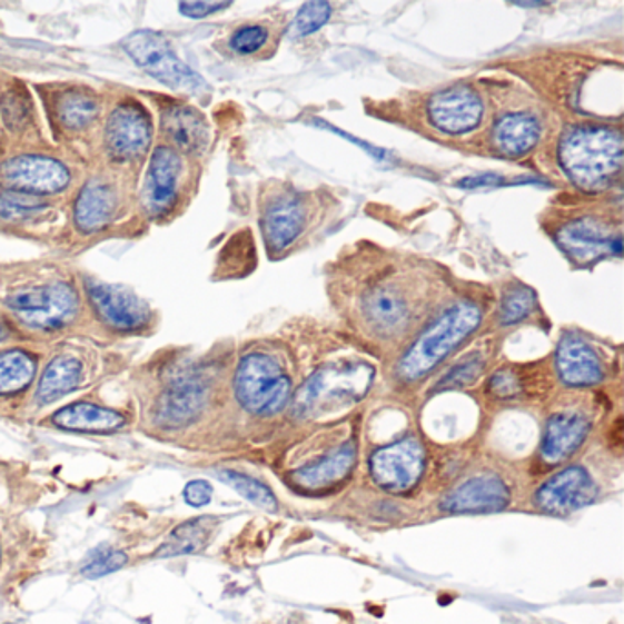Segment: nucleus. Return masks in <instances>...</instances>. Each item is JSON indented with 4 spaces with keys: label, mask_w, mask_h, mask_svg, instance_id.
<instances>
[{
    "label": "nucleus",
    "mask_w": 624,
    "mask_h": 624,
    "mask_svg": "<svg viewBox=\"0 0 624 624\" xmlns=\"http://www.w3.org/2000/svg\"><path fill=\"white\" fill-rule=\"evenodd\" d=\"M623 136L604 125L575 127L558 147V161L567 178L584 191L608 187L623 167Z\"/></svg>",
    "instance_id": "obj_1"
},
{
    "label": "nucleus",
    "mask_w": 624,
    "mask_h": 624,
    "mask_svg": "<svg viewBox=\"0 0 624 624\" xmlns=\"http://www.w3.org/2000/svg\"><path fill=\"white\" fill-rule=\"evenodd\" d=\"M482 310L475 303L462 300L450 306L428 326L418 340L408 348L397 365L403 382H418L438 367L473 331L481 326Z\"/></svg>",
    "instance_id": "obj_2"
},
{
    "label": "nucleus",
    "mask_w": 624,
    "mask_h": 624,
    "mask_svg": "<svg viewBox=\"0 0 624 624\" xmlns=\"http://www.w3.org/2000/svg\"><path fill=\"white\" fill-rule=\"evenodd\" d=\"M235 394L248 413L274 416L288 405L291 382L274 357L249 354L235 374Z\"/></svg>",
    "instance_id": "obj_3"
},
{
    "label": "nucleus",
    "mask_w": 624,
    "mask_h": 624,
    "mask_svg": "<svg viewBox=\"0 0 624 624\" xmlns=\"http://www.w3.org/2000/svg\"><path fill=\"white\" fill-rule=\"evenodd\" d=\"M374 370L368 365H339L323 368L299 388L294 397V414L308 418L331 405L361 399L370 387Z\"/></svg>",
    "instance_id": "obj_4"
},
{
    "label": "nucleus",
    "mask_w": 624,
    "mask_h": 624,
    "mask_svg": "<svg viewBox=\"0 0 624 624\" xmlns=\"http://www.w3.org/2000/svg\"><path fill=\"white\" fill-rule=\"evenodd\" d=\"M123 48L145 72L167 87L181 92H197L204 87L200 76L175 56L166 37L156 31L141 30L127 37Z\"/></svg>",
    "instance_id": "obj_5"
},
{
    "label": "nucleus",
    "mask_w": 624,
    "mask_h": 624,
    "mask_svg": "<svg viewBox=\"0 0 624 624\" xmlns=\"http://www.w3.org/2000/svg\"><path fill=\"white\" fill-rule=\"evenodd\" d=\"M6 303L22 323L41 330L62 328L78 311V295L62 283L24 289L8 297Z\"/></svg>",
    "instance_id": "obj_6"
},
{
    "label": "nucleus",
    "mask_w": 624,
    "mask_h": 624,
    "mask_svg": "<svg viewBox=\"0 0 624 624\" xmlns=\"http://www.w3.org/2000/svg\"><path fill=\"white\" fill-rule=\"evenodd\" d=\"M374 484L388 493H407L422 481L425 471V449L416 438L399 439L385 445L370 456Z\"/></svg>",
    "instance_id": "obj_7"
},
{
    "label": "nucleus",
    "mask_w": 624,
    "mask_h": 624,
    "mask_svg": "<svg viewBox=\"0 0 624 624\" xmlns=\"http://www.w3.org/2000/svg\"><path fill=\"white\" fill-rule=\"evenodd\" d=\"M410 289L402 280H387L368 289L361 300V315L368 328L383 337H393L407 330L414 320Z\"/></svg>",
    "instance_id": "obj_8"
},
{
    "label": "nucleus",
    "mask_w": 624,
    "mask_h": 624,
    "mask_svg": "<svg viewBox=\"0 0 624 624\" xmlns=\"http://www.w3.org/2000/svg\"><path fill=\"white\" fill-rule=\"evenodd\" d=\"M68 181L67 167L47 156H19L0 166V186L22 195H52Z\"/></svg>",
    "instance_id": "obj_9"
},
{
    "label": "nucleus",
    "mask_w": 624,
    "mask_h": 624,
    "mask_svg": "<svg viewBox=\"0 0 624 624\" xmlns=\"http://www.w3.org/2000/svg\"><path fill=\"white\" fill-rule=\"evenodd\" d=\"M597 496V484L588 471L578 465L566 467L541 485L535 506L549 515H567L590 506Z\"/></svg>",
    "instance_id": "obj_10"
},
{
    "label": "nucleus",
    "mask_w": 624,
    "mask_h": 624,
    "mask_svg": "<svg viewBox=\"0 0 624 624\" xmlns=\"http://www.w3.org/2000/svg\"><path fill=\"white\" fill-rule=\"evenodd\" d=\"M509 502L511 493L506 482L501 476L484 473L471 476L449 491L444 501L439 502V509L450 515H482L506 509Z\"/></svg>",
    "instance_id": "obj_11"
},
{
    "label": "nucleus",
    "mask_w": 624,
    "mask_h": 624,
    "mask_svg": "<svg viewBox=\"0 0 624 624\" xmlns=\"http://www.w3.org/2000/svg\"><path fill=\"white\" fill-rule=\"evenodd\" d=\"M484 105L471 88L454 87L428 101V118L445 135H467L481 125Z\"/></svg>",
    "instance_id": "obj_12"
},
{
    "label": "nucleus",
    "mask_w": 624,
    "mask_h": 624,
    "mask_svg": "<svg viewBox=\"0 0 624 624\" xmlns=\"http://www.w3.org/2000/svg\"><path fill=\"white\" fill-rule=\"evenodd\" d=\"M558 244L577 263L588 264L604 255L623 254V240L594 218H581L558 231Z\"/></svg>",
    "instance_id": "obj_13"
},
{
    "label": "nucleus",
    "mask_w": 624,
    "mask_h": 624,
    "mask_svg": "<svg viewBox=\"0 0 624 624\" xmlns=\"http://www.w3.org/2000/svg\"><path fill=\"white\" fill-rule=\"evenodd\" d=\"M88 297L101 320L116 330H138L149 320V308L129 289L109 284H88Z\"/></svg>",
    "instance_id": "obj_14"
},
{
    "label": "nucleus",
    "mask_w": 624,
    "mask_h": 624,
    "mask_svg": "<svg viewBox=\"0 0 624 624\" xmlns=\"http://www.w3.org/2000/svg\"><path fill=\"white\" fill-rule=\"evenodd\" d=\"M207 388L197 376H181L170 383L156 405V424L164 428H180L198 418L206 405Z\"/></svg>",
    "instance_id": "obj_15"
},
{
    "label": "nucleus",
    "mask_w": 624,
    "mask_h": 624,
    "mask_svg": "<svg viewBox=\"0 0 624 624\" xmlns=\"http://www.w3.org/2000/svg\"><path fill=\"white\" fill-rule=\"evenodd\" d=\"M150 143V119L138 105L125 103L113 110L107 127L110 155L132 160L143 155Z\"/></svg>",
    "instance_id": "obj_16"
},
{
    "label": "nucleus",
    "mask_w": 624,
    "mask_h": 624,
    "mask_svg": "<svg viewBox=\"0 0 624 624\" xmlns=\"http://www.w3.org/2000/svg\"><path fill=\"white\" fill-rule=\"evenodd\" d=\"M590 434V422L578 413L555 414L547 419L542 438V459L547 464H561L569 458Z\"/></svg>",
    "instance_id": "obj_17"
},
{
    "label": "nucleus",
    "mask_w": 624,
    "mask_h": 624,
    "mask_svg": "<svg viewBox=\"0 0 624 624\" xmlns=\"http://www.w3.org/2000/svg\"><path fill=\"white\" fill-rule=\"evenodd\" d=\"M557 372L567 387H594L603 382V365L594 348L578 337L567 336L557 348Z\"/></svg>",
    "instance_id": "obj_18"
},
{
    "label": "nucleus",
    "mask_w": 624,
    "mask_h": 624,
    "mask_svg": "<svg viewBox=\"0 0 624 624\" xmlns=\"http://www.w3.org/2000/svg\"><path fill=\"white\" fill-rule=\"evenodd\" d=\"M306 209L299 197L284 195L269 204L263 217V232L269 249L283 251L305 229Z\"/></svg>",
    "instance_id": "obj_19"
},
{
    "label": "nucleus",
    "mask_w": 624,
    "mask_h": 624,
    "mask_svg": "<svg viewBox=\"0 0 624 624\" xmlns=\"http://www.w3.org/2000/svg\"><path fill=\"white\" fill-rule=\"evenodd\" d=\"M180 156L169 147L155 150L147 176V209L155 217H164L172 209L176 201V184L180 176Z\"/></svg>",
    "instance_id": "obj_20"
},
{
    "label": "nucleus",
    "mask_w": 624,
    "mask_h": 624,
    "mask_svg": "<svg viewBox=\"0 0 624 624\" xmlns=\"http://www.w3.org/2000/svg\"><path fill=\"white\" fill-rule=\"evenodd\" d=\"M357 449L354 442H346L325 458L311 462L291 473V482L305 491H320L337 484L350 475L356 465Z\"/></svg>",
    "instance_id": "obj_21"
},
{
    "label": "nucleus",
    "mask_w": 624,
    "mask_h": 624,
    "mask_svg": "<svg viewBox=\"0 0 624 624\" xmlns=\"http://www.w3.org/2000/svg\"><path fill=\"white\" fill-rule=\"evenodd\" d=\"M161 125L170 140L187 155H198L209 141V125L192 107L170 105L161 112Z\"/></svg>",
    "instance_id": "obj_22"
},
{
    "label": "nucleus",
    "mask_w": 624,
    "mask_h": 624,
    "mask_svg": "<svg viewBox=\"0 0 624 624\" xmlns=\"http://www.w3.org/2000/svg\"><path fill=\"white\" fill-rule=\"evenodd\" d=\"M53 425L73 433H113L123 427L125 418L110 408L92 403H73L53 414Z\"/></svg>",
    "instance_id": "obj_23"
},
{
    "label": "nucleus",
    "mask_w": 624,
    "mask_h": 624,
    "mask_svg": "<svg viewBox=\"0 0 624 624\" xmlns=\"http://www.w3.org/2000/svg\"><path fill=\"white\" fill-rule=\"evenodd\" d=\"M541 138V127L537 119L529 113H507L496 123L495 140L496 149L502 155L524 156L537 145Z\"/></svg>",
    "instance_id": "obj_24"
},
{
    "label": "nucleus",
    "mask_w": 624,
    "mask_h": 624,
    "mask_svg": "<svg viewBox=\"0 0 624 624\" xmlns=\"http://www.w3.org/2000/svg\"><path fill=\"white\" fill-rule=\"evenodd\" d=\"M116 209V192L105 184H88L76 201V224L83 232L103 229Z\"/></svg>",
    "instance_id": "obj_25"
},
{
    "label": "nucleus",
    "mask_w": 624,
    "mask_h": 624,
    "mask_svg": "<svg viewBox=\"0 0 624 624\" xmlns=\"http://www.w3.org/2000/svg\"><path fill=\"white\" fill-rule=\"evenodd\" d=\"M217 521L211 516H204L197 521L184 522L181 526L170 532L167 541L156 549V558L180 557V555H192L207 546V542L215 532Z\"/></svg>",
    "instance_id": "obj_26"
},
{
    "label": "nucleus",
    "mask_w": 624,
    "mask_h": 624,
    "mask_svg": "<svg viewBox=\"0 0 624 624\" xmlns=\"http://www.w3.org/2000/svg\"><path fill=\"white\" fill-rule=\"evenodd\" d=\"M81 379V363L73 357H56L42 374L37 388V399L41 403H52L65 394L78 387Z\"/></svg>",
    "instance_id": "obj_27"
},
{
    "label": "nucleus",
    "mask_w": 624,
    "mask_h": 624,
    "mask_svg": "<svg viewBox=\"0 0 624 624\" xmlns=\"http://www.w3.org/2000/svg\"><path fill=\"white\" fill-rule=\"evenodd\" d=\"M36 376V361L27 351L10 350L0 354V396L21 393Z\"/></svg>",
    "instance_id": "obj_28"
},
{
    "label": "nucleus",
    "mask_w": 624,
    "mask_h": 624,
    "mask_svg": "<svg viewBox=\"0 0 624 624\" xmlns=\"http://www.w3.org/2000/svg\"><path fill=\"white\" fill-rule=\"evenodd\" d=\"M218 478L224 484L231 485L232 489L240 493L244 498L254 502L255 506L266 511H277V496L263 482L255 481L242 473H235V471H218Z\"/></svg>",
    "instance_id": "obj_29"
},
{
    "label": "nucleus",
    "mask_w": 624,
    "mask_h": 624,
    "mask_svg": "<svg viewBox=\"0 0 624 624\" xmlns=\"http://www.w3.org/2000/svg\"><path fill=\"white\" fill-rule=\"evenodd\" d=\"M98 113V107L90 96L83 92H68L59 101V116L70 129H83Z\"/></svg>",
    "instance_id": "obj_30"
},
{
    "label": "nucleus",
    "mask_w": 624,
    "mask_h": 624,
    "mask_svg": "<svg viewBox=\"0 0 624 624\" xmlns=\"http://www.w3.org/2000/svg\"><path fill=\"white\" fill-rule=\"evenodd\" d=\"M535 306H537V295L532 288L521 286V288L511 289L509 294L502 300V325H516V323L527 319L535 310Z\"/></svg>",
    "instance_id": "obj_31"
},
{
    "label": "nucleus",
    "mask_w": 624,
    "mask_h": 624,
    "mask_svg": "<svg viewBox=\"0 0 624 624\" xmlns=\"http://www.w3.org/2000/svg\"><path fill=\"white\" fill-rule=\"evenodd\" d=\"M330 16L331 6L328 2H306L295 19L297 36H310L314 31L325 27Z\"/></svg>",
    "instance_id": "obj_32"
},
{
    "label": "nucleus",
    "mask_w": 624,
    "mask_h": 624,
    "mask_svg": "<svg viewBox=\"0 0 624 624\" xmlns=\"http://www.w3.org/2000/svg\"><path fill=\"white\" fill-rule=\"evenodd\" d=\"M127 564V555L118 549H99L93 552L92 557L85 564L83 573L87 578H99L110 573L118 572Z\"/></svg>",
    "instance_id": "obj_33"
},
{
    "label": "nucleus",
    "mask_w": 624,
    "mask_h": 624,
    "mask_svg": "<svg viewBox=\"0 0 624 624\" xmlns=\"http://www.w3.org/2000/svg\"><path fill=\"white\" fill-rule=\"evenodd\" d=\"M268 41V30L264 27H244L231 37V48L237 53L249 56V53L263 50L264 44Z\"/></svg>",
    "instance_id": "obj_34"
},
{
    "label": "nucleus",
    "mask_w": 624,
    "mask_h": 624,
    "mask_svg": "<svg viewBox=\"0 0 624 624\" xmlns=\"http://www.w3.org/2000/svg\"><path fill=\"white\" fill-rule=\"evenodd\" d=\"M482 368H484V363H482L478 357L462 363V365L453 368V370L447 374L444 382L439 383L438 388L465 387V385H471V383L475 382L476 377L481 376Z\"/></svg>",
    "instance_id": "obj_35"
},
{
    "label": "nucleus",
    "mask_w": 624,
    "mask_h": 624,
    "mask_svg": "<svg viewBox=\"0 0 624 624\" xmlns=\"http://www.w3.org/2000/svg\"><path fill=\"white\" fill-rule=\"evenodd\" d=\"M489 390L498 399H513L522 393V383L515 372L501 370L491 377Z\"/></svg>",
    "instance_id": "obj_36"
},
{
    "label": "nucleus",
    "mask_w": 624,
    "mask_h": 624,
    "mask_svg": "<svg viewBox=\"0 0 624 624\" xmlns=\"http://www.w3.org/2000/svg\"><path fill=\"white\" fill-rule=\"evenodd\" d=\"M4 113L8 123L13 125V127L21 125L28 118V113H30L27 96H19L17 90H10V92L6 93Z\"/></svg>",
    "instance_id": "obj_37"
},
{
    "label": "nucleus",
    "mask_w": 624,
    "mask_h": 624,
    "mask_svg": "<svg viewBox=\"0 0 624 624\" xmlns=\"http://www.w3.org/2000/svg\"><path fill=\"white\" fill-rule=\"evenodd\" d=\"M42 204L36 198L24 197V195H10V197L0 198V217H16L22 212L31 211Z\"/></svg>",
    "instance_id": "obj_38"
},
{
    "label": "nucleus",
    "mask_w": 624,
    "mask_h": 624,
    "mask_svg": "<svg viewBox=\"0 0 624 624\" xmlns=\"http://www.w3.org/2000/svg\"><path fill=\"white\" fill-rule=\"evenodd\" d=\"M184 498L192 507H204L211 502L212 487L206 481H192L184 491Z\"/></svg>",
    "instance_id": "obj_39"
},
{
    "label": "nucleus",
    "mask_w": 624,
    "mask_h": 624,
    "mask_svg": "<svg viewBox=\"0 0 624 624\" xmlns=\"http://www.w3.org/2000/svg\"><path fill=\"white\" fill-rule=\"evenodd\" d=\"M229 6H231V2H180L178 8L186 17L201 19V17L211 16L215 11L224 10Z\"/></svg>",
    "instance_id": "obj_40"
},
{
    "label": "nucleus",
    "mask_w": 624,
    "mask_h": 624,
    "mask_svg": "<svg viewBox=\"0 0 624 624\" xmlns=\"http://www.w3.org/2000/svg\"><path fill=\"white\" fill-rule=\"evenodd\" d=\"M502 184H504V178H502V176L481 175L469 176V178L459 180L458 187H464V189H478V187L502 186Z\"/></svg>",
    "instance_id": "obj_41"
},
{
    "label": "nucleus",
    "mask_w": 624,
    "mask_h": 624,
    "mask_svg": "<svg viewBox=\"0 0 624 624\" xmlns=\"http://www.w3.org/2000/svg\"><path fill=\"white\" fill-rule=\"evenodd\" d=\"M516 6H522V8H537V6H544V2H516Z\"/></svg>",
    "instance_id": "obj_42"
}]
</instances>
